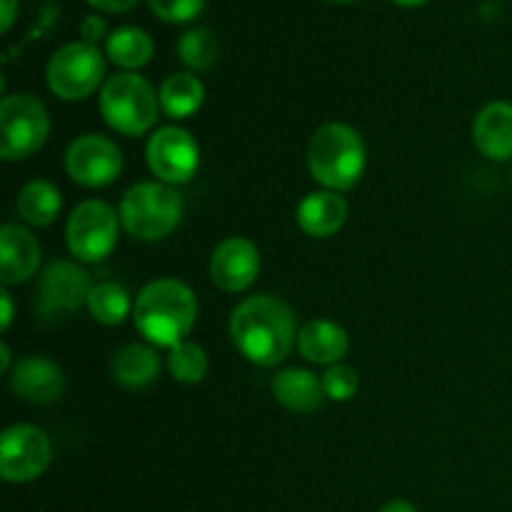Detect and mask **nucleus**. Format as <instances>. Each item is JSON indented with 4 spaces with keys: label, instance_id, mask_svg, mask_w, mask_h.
<instances>
[{
    "label": "nucleus",
    "instance_id": "f257e3e1",
    "mask_svg": "<svg viewBox=\"0 0 512 512\" xmlns=\"http://www.w3.org/2000/svg\"><path fill=\"white\" fill-rule=\"evenodd\" d=\"M230 338L238 353L258 368H275L298 345V323L288 303L275 295H253L235 305Z\"/></svg>",
    "mask_w": 512,
    "mask_h": 512
},
{
    "label": "nucleus",
    "instance_id": "f03ea898",
    "mask_svg": "<svg viewBox=\"0 0 512 512\" xmlns=\"http://www.w3.org/2000/svg\"><path fill=\"white\" fill-rule=\"evenodd\" d=\"M198 300L190 285L175 278H158L135 298L133 320L138 333L155 348H175L193 330Z\"/></svg>",
    "mask_w": 512,
    "mask_h": 512
},
{
    "label": "nucleus",
    "instance_id": "7ed1b4c3",
    "mask_svg": "<svg viewBox=\"0 0 512 512\" xmlns=\"http://www.w3.org/2000/svg\"><path fill=\"white\" fill-rule=\"evenodd\" d=\"M308 170L323 190L345 193L355 188L365 173L368 150L355 128L345 123H325L308 143Z\"/></svg>",
    "mask_w": 512,
    "mask_h": 512
},
{
    "label": "nucleus",
    "instance_id": "20e7f679",
    "mask_svg": "<svg viewBox=\"0 0 512 512\" xmlns=\"http://www.w3.org/2000/svg\"><path fill=\"white\" fill-rule=\"evenodd\" d=\"M100 115L120 135L140 138L158 123L160 98L148 78L138 73H115L100 88Z\"/></svg>",
    "mask_w": 512,
    "mask_h": 512
},
{
    "label": "nucleus",
    "instance_id": "39448f33",
    "mask_svg": "<svg viewBox=\"0 0 512 512\" xmlns=\"http://www.w3.org/2000/svg\"><path fill=\"white\" fill-rule=\"evenodd\" d=\"M183 218V198L160 180L135 183L120 203V223L133 238L155 243L173 233Z\"/></svg>",
    "mask_w": 512,
    "mask_h": 512
},
{
    "label": "nucleus",
    "instance_id": "423d86ee",
    "mask_svg": "<svg viewBox=\"0 0 512 512\" xmlns=\"http://www.w3.org/2000/svg\"><path fill=\"white\" fill-rule=\"evenodd\" d=\"M50 135L43 100L33 93H13L0 100V158L15 163L38 153Z\"/></svg>",
    "mask_w": 512,
    "mask_h": 512
},
{
    "label": "nucleus",
    "instance_id": "0eeeda50",
    "mask_svg": "<svg viewBox=\"0 0 512 512\" xmlns=\"http://www.w3.org/2000/svg\"><path fill=\"white\" fill-rule=\"evenodd\" d=\"M105 58L98 45L73 40L55 50L45 68L50 93L60 100H85L105 83Z\"/></svg>",
    "mask_w": 512,
    "mask_h": 512
},
{
    "label": "nucleus",
    "instance_id": "6e6552de",
    "mask_svg": "<svg viewBox=\"0 0 512 512\" xmlns=\"http://www.w3.org/2000/svg\"><path fill=\"white\" fill-rule=\"evenodd\" d=\"M120 213L105 200H83L75 205L65 225V243L78 263H100L113 253L118 243Z\"/></svg>",
    "mask_w": 512,
    "mask_h": 512
},
{
    "label": "nucleus",
    "instance_id": "1a4fd4ad",
    "mask_svg": "<svg viewBox=\"0 0 512 512\" xmlns=\"http://www.w3.org/2000/svg\"><path fill=\"white\" fill-rule=\"evenodd\" d=\"M53 458L50 438L35 425H10L0 435V475L5 483H33Z\"/></svg>",
    "mask_w": 512,
    "mask_h": 512
},
{
    "label": "nucleus",
    "instance_id": "9d476101",
    "mask_svg": "<svg viewBox=\"0 0 512 512\" xmlns=\"http://www.w3.org/2000/svg\"><path fill=\"white\" fill-rule=\"evenodd\" d=\"M145 158L155 178L165 185H183L198 173L200 148L193 135L180 125H163L145 145Z\"/></svg>",
    "mask_w": 512,
    "mask_h": 512
},
{
    "label": "nucleus",
    "instance_id": "9b49d317",
    "mask_svg": "<svg viewBox=\"0 0 512 512\" xmlns=\"http://www.w3.org/2000/svg\"><path fill=\"white\" fill-rule=\"evenodd\" d=\"M65 170L70 180L83 188H105L115 183L123 170V153L115 140L88 133L75 138L65 150Z\"/></svg>",
    "mask_w": 512,
    "mask_h": 512
},
{
    "label": "nucleus",
    "instance_id": "f8f14e48",
    "mask_svg": "<svg viewBox=\"0 0 512 512\" xmlns=\"http://www.w3.org/2000/svg\"><path fill=\"white\" fill-rule=\"evenodd\" d=\"M93 290L88 270L75 260H55L40 273L35 288V305L40 315H65L75 313L88 305V295Z\"/></svg>",
    "mask_w": 512,
    "mask_h": 512
},
{
    "label": "nucleus",
    "instance_id": "ddd939ff",
    "mask_svg": "<svg viewBox=\"0 0 512 512\" xmlns=\"http://www.w3.org/2000/svg\"><path fill=\"white\" fill-rule=\"evenodd\" d=\"M260 273V250L248 238H225L210 258V278L225 293H243Z\"/></svg>",
    "mask_w": 512,
    "mask_h": 512
},
{
    "label": "nucleus",
    "instance_id": "4468645a",
    "mask_svg": "<svg viewBox=\"0 0 512 512\" xmlns=\"http://www.w3.org/2000/svg\"><path fill=\"white\" fill-rule=\"evenodd\" d=\"M10 388L23 403L48 405L63 395L65 375L53 360L43 355H28L10 370Z\"/></svg>",
    "mask_w": 512,
    "mask_h": 512
},
{
    "label": "nucleus",
    "instance_id": "2eb2a0df",
    "mask_svg": "<svg viewBox=\"0 0 512 512\" xmlns=\"http://www.w3.org/2000/svg\"><path fill=\"white\" fill-rule=\"evenodd\" d=\"M40 265V245L28 228L5 223L0 230V278L3 285H18L33 278Z\"/></svg>",
    "mask_w": 512,
    "mask_h": 512
},
{
    "label": "nucleus",
    "instance_id": "dca6fc26",
    "mask_svg": "<svg viewBox=\"0 0 512 512\" xmlns=\"http://www.w3.org/2000/svg\"><path fill=\"white\" fill-rule=\"evenodd\" d=\"M473 143L490 160L503 163L512 158V103L493 100L478 110L473 120Z\"/></svg>",
    "mask_w": 512,
    "mask_h": 512
},
{
    "label": "nucleus",
    "instance_id": "f3484780",
    "mask_svg": "<svg viewBox=\"0 0 512 512\" xmlns=\"http://www.w3.org/2000/svg\"><path fill=\"white\" fill-rule=\"evenodd\" d=\"M350 338L343 325L333 320H308L298 330V353L313 365H338L348 355Z\"/></svg>",
    "mask_w": 512,
    "mask_h": 512
},
{
    "label": "nucleus",
    "instance_id": "a211bd4d",
    "mask_svg": "<svg viewBox=\"0 0 512 512\" xmlns=\"http://www.w3.org/2000/svg\"><path fill=\"white\" fill-rule=\"evenodd\" d=\"M295 220L310 238H330L348 220V203L333 190H313L300 200Z\"/></svg>",
    "mask_w": 512,
    "mask_h": 512
},
{
    "label": "nucleus",
    "instance_id": "6ab92c4d",
    "mask_svg": "<svg viewBox=\"0 0 512 512\" xmlns=\"http://www.w3.org/2000/svg\"><path fill=\"white\" fill-rule=\"evenodd\" d=\"M273 398L293 413H315L328 400L323 380L303 368H285L275 373Z\"/></svg>",
    "mask_w": 512,
    "mask_h": 512
},
{
    "label": "nucleus",
    "instance_id": "aec40b11",
    "mask_svg": "<svg viewBox=\"0 0 512 512\" xmlns=\"http://www.w3.org/2000/svg\"><path fill=\"white\" fill-rule=\"evenodd\" d=\"M110 373H113L115 383L123 385V388L128 390L148 388V385L155 383V378H158L160 358L150 345L130 343L115 353Z\"/></svg>",
    "mask_w": 512,
    "mask_h": 512
},
{
    "label": "nucleus",
    "instance_id": "412c9836",
    "mask_svg": "<svg viewBox=\"0 0 512 512\" xmlns=\"http://www.w3.org/2000/svg\"><path fill=\"white\" fill-rule=\"evenodd\" d=\"M160 98V110H163L168 118L183 120L190 118L193 113H198L200 105L205 100V85L190 70H180V73L168 75L163 80L158 90Z\"/></svg>",
    "mask_w": 512,
    "mask_h": 512
},
{
    "label": "nucleus",
    "instance_id": "4be33fe9",
    "mask_svg": "<svg viewBox=\"0 0 512 512\" xmlns=\"http://www.w3.org/2000/svg\"><path fill=\"white\" fill-rule=\"evenodd\" d=\"M18 213L33 228H48L55 223L60 208H63V195H60L58 185L50 180H30L20 188L18 193Z\"/></svg>",
    "mask_w": 512,
    "mask_h": 512
},
{
    "label": "nucleus",
    "instance_id": "5701e85b",
    "mask_svg": "<svg viewBox=\"0 0 512 512\" xmlns=\"http://www.w3.org/2000/svg\"><path fill=\"white\" fill-rule=\"evenodd\" d=\"M153 50V38H150L143 28H138V25L115 28L113 33L105 38V55H108L118 68H123L125 73H135L138 68L148 65V60L153 58Z\"/></svg>",
    "mask_w": 512,
    "mask_h": 512
},
{
    "label": "nucleus",
    "instance_id": "b1692460",
    "mask_svg": "<svg viewBox=\"0 0 512 512\" xmlns=\"http://www.w3.org/2000/svg\"><path fill=\"white\" fill-rule=\"evenodd\" d=\"M88 313L100 325H120L133 313L130 293L120 283H98L88 295Z\"/></svg>",
    "mask_w": 512,
    "mask_h": 512
},
{
    "label": "nucleus",
    "instance_id": "393cba45",
    "mask_svg": "<svg viewBox=\"0 0 512 512\" xmlns=\"http://www.w3.org/2000/svg\"><path fill=\"white\" fill-rule=\"evenodd\" d=\"M178 58L190 73H205L220 58V43L210 28H190L178 40Z\"/></svg>",
    "mask_w": 512,
    "mask_h": 512
},
{
    "label": "nucleus",
    "instance_id": "a878e982",
    "mask_svg": "<svg viewBox=\"0 0 512 512\" xmlns=\"http://www.w3.org/2000/svg\"><path fill=\"white\" fill-rule=\"evenodd\" d=\"M168 370L173 380L183 385H195L208 375V355L198 343L183 340L175 348H170Z\"/></svg>",
    "mask_w": 512,
    "mask_h": 512
},
{
    "label": "nucleus",
    "instance_id": "bb28decb",
    "mask_svg": "<svg viewBox=\"0 0 512 512\" xmlns=\"http://www.w3.org/2000/svg\"><path fill=\"white\" fill-rule=\"evenodd\" d=\"M320 380H323L325 398L335 400V403H345V400L355 398V393H358L360 388L358 370L350 368V365L345 363L325 368V373L320 375Z\"/></svg>",
    "mask_w": 512,
    "mask_h": 512
},
{
    "label": "nucleus",
    "instance_id": "cd10ccee",
    "mask_svg": "<svg viewBox=\"0 0 512 512\" xmlns=\"http://www.w3.org/2000/svg\"><path fill=\"white\" fill-rule=\"evenodd\" d=\"M150 10L165 23H190L205 8V0H148Z\"/></svg>",
    "mask_w": 512,
    "mask_h": 512
},
{
    "label": "nucleus",
    "instance_id": "c85d7f7f",
    "mask_svg": "<svg viewBox=\"0 0 512 512\" xmlns=\"http://www.w3.org/2000/svg\"><path fill=\"white\" fill-rule=\"evenodd\" d=\"M80 35H83L85 43H98L105 35V20L100 15H85L83 23H80Z\"/></svg>",
    "mask_w": 512,
    "mask_h": 512
},
{
    "label": "nucleus",
    "instance_id": "c756f323",
    "mask_svg": "<svg viewBox=\"0 0 512 512\" xmlns=\"http://www.w3.org/2000/svg\"><path fill=\"white\" fill-rule=\"evenodd\" d=\"M88 3L103 13H128L138 5V0H88Z\"/></svg>",
    "mask_w": 512,
    "mask_h": 512
},
{
    "label": "nucleus",
    "instance_id": "7c9ffc66",
    "mask_svg": "<svg viewBox=\"0 0 512 512\" xmlns=\"http://www.w3.org/2000/svg\"><path fill=\"white\" fill-rule=\"evenodd\" d=\"M0 305H3V315H0V328H3V333H8L10 325H13V295L8 293V288L0 290Z\"/></svg>",
    "mask_w": 512,
    "mask_h": 512
},
{
    "label": "nucleus",
    "instance_id": "2f4dec72",
    "mask_svg": "<svg viewBox=\"0 0 512 512\" xmlns=\"http://www.w3.org/2000/svg\"><path fill=\"white\" fill-rule=\"evenodd\" d=\"M0 10H3L0 30H3V33H8L15 23V15H18V0H0Z\"/></svg>",
    "mask_w": 512,
    "mask_h": 512
},
{
    "label": "nucleus",
    "instance_id": "473e14b6",
    "mask_svg": "<svg viewBox=\"0 0 512 512\" xmlns=\"http://www.w3.org/2000/svg\"><path fill=\"white\" fill-rule=\"evenodd\" d=\"M378 512H418V510H415V505L408 503V500H390V503L383 505Z\"/></svg>",
    "mask_w": 512,
    "mask_h": 512
},
{
    "label": "nucleus",
    "instance_id": "72a5a7b5",
    "mask_svg": "<svg viewBox=\"0 0 512 512\" xmlns=\"http://www.w3.org/2000/svg\"><path fill=\"white\" fill-rule=\"evenodd\" d=\"M10 348L8 343H0V373H10Z\"/></svg>",
    "mask_w": 512,
    "mask_h": 512
},
{
    "label": "nucleus",
    "instance_id": "f704fd0d",
    "mask_svg": "<svg viewBox=\"0 0 512 512\" xmlns=\"http://www.w3.org/2000/svg\"><path fill=\"white\" fill-rule=\"evenodd\" d=\"M393 3L403 5V8H420V5H425L428 0H393Z\"/></svg>",
    "mask_w": 512,
    "mask_h": 512
},
{
    "label": "nucleus",
    "instance_id": "c9c22d12",
    "mask_svg": "<svg viewBox=\"0 0 512 512\" xmlns=\"http://www.w3.org/2000/svg\"><path fill=\"white\" fill-rule=\"evenodd\" d=\"M330 3H355V0H330Z\"/></svg>",
    "mask_w": 512,
    "mask_h": 512
},
{
    "label": "nucleus",
    "instance_id": "e433bc0d",
    "mask_svg": "<svg viewBox=\"0 0 512 512\" xmlns=\"http://www.w3.org/2000/svg\"><path fill=\"white\" fill-rule=\"evenodd\" d=\"M510 183H512V178H510Z\"/></svg>",
    "mask_w": 512,
    "mask_h": 512
}]
</instances>
